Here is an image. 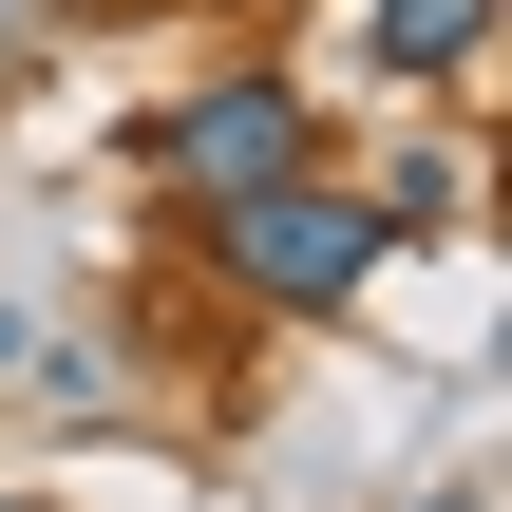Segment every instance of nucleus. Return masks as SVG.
I'll list each match as a JSON object with an SVG mask.
<instances>
[{"label":"nucleus","instance_id":"nucleus-1","mask_svg":"<svg viewBox=\"0 0 512 512\" xmlns=\"http://www.w3.org/2000/svg\"><path fill=\"white\" fill-rule=\"evenodd\" d=\"M190 247L266 304V323H342L361 285H380V190H323V171H266V190H228V209H190Z\"/></svg>","mask_w":512,"mask_h":512},{"label":"nucleus","instance_id":"nucleus-2","mask_svg":"<svg viewBox=\"0 0 512 512\" xmlns=\"http://www.w3.org/2000/svg\"><path fill=\"white\" fill-rule=\"evenodd\" d=\"M133 152H152L190 209H228V190H266V171H323V95H304V76H209V95L133 114Z\"/></svg>","mask_w":512,"mask_h":512},{"label":"nucleus","instance_id":"nucleus-3","mask_svg":"<svg viewBox=\"0 0 512 512\" xmlns=\"http://www.w3.org/2000/svg\"><path fill=\"white\" fill-rule=\"evenodd\" d=\"M475 57H494V0H361V76H399V95H437Z\"/></svg>","mask_w":512,"mask_h":512},{"label":"nucleus","instance_id":"nucleus-4","mask_svg":"<svg viewBox=\"0 0 512 512\" xmlns=\"http://www.w3.org/2000/svg\"><path fill=\"white\" fill-rule=\"evenodd\" d=\"M418 512H475V494H418Z\"/></svg>","mask_w":512,"mask_h":512},{"label":"nucleus","instance_id":"nucleus-5","mask_svg":"<svg viewBox=\"0 0 512 512\" xmlns=\"http://www.w3.org/2000/svg\"><path fill=\"white\" fill-rule=\"evenodd\" d=\"M0 512H57V494H0Z\"/></svg>","mask_w":512,"mask_h":512}]
</instances>
